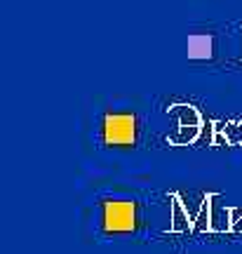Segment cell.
I'll return each instance as SVG.
<instances>
[{
  "mask_svg": "<svg viewBox=\"0 0 242 254\" xmlns=\"http://www.w3.org/2000/svg\"><path fill=\"white\" fill-rule=\"evenodd\" d=\"M104 139L106 144H134L136 141V118L108 113L104 120Z\"/></svg>",
  "mask_w": 242,
  "mask_h": 254,
  "instance_id": "6da1fadb",
  "label": "cell"
},
{
  "mask_svg": "<svg viewBox=\"0 0 242 254\" xmlns=\"http://www.w3.org/2000/svg\"><path fill=\"white\" fill-rule=\"evenodd\" d=\"M106 231H132L136 226V207L129 200H108L104 209Z\"/></svg>",
  "mask_w": 242,
  "mask_h": 254,
  "instance_id": "7a4b0ae2",
  "label": "cell"
},
{
  "mask_svg": "<svg viewBox=\"0 0 242 254\" xmlns=\"http://www.w3.org/2000/svg\"><path fill=\"white\" fill-rule=\"evenodd\" d=\"M231 207L221 202V193H209V231L212 233H226L231 231Z\"/></svg>",
  "mask_w": 242,
  "mask_h": 254,
  "instance_id": "3957f363",
  "label": "cell"
},
{
  "mask_svg": "<svg viewBox=\"0 0 242 254\" xmlns=\"http://www.w3.org/2000/svg\"><path fill=\"white\" fill-rule=\"evenodd\" d=\"M170 200H172V224H170V231H172V233H186V231H193V219H190L186 205L181 202V195H179V193H172Z\"/></svg>",
  "mask_w": 242,
  "mask_h": 254,
  "instance_id": "277c9868",
  "label": "cell"
},
{
  "mask_svg": "<svg viewBox=\"0 0 242 254\" xmlns=\"http://www.w3.org/2000/svg\"><path fill=\"white\" fill-rule=\"evenodd\" d=\"M170 116H177L179 118V127H190V125H202L205 118L200 116V111L190 104H174L172 109H167Z\"/></svg>",
  "mask_w": 242,
  "mask_h": 254,
  "instance_id": "5b68a950",
  "label": "cell"
},
{
  "mask_svg": "<svg viewBox=\"0 0 242 254\" xmlns=\"http://www.w3.org/2000/svg\"><path fill=\"white\" fill-rule=\"evenodd\" d=\"M190 59H212V36H190L188 38Z\"/></svg>",
  "mask_w": 242,
  "mask_h": 254,
  "instance_id": "8992f818",
  "label": "cell"
},
{
  "mask_svg": "<svg viewBox=\"0 0 242 254\" xmlns=\"http://www.w3.org/2000/svg\"><path fill=\"white\" fill-rule=\"evenodd\" d=\"M200 127H202V125L179 127V132H177V134H170V136H167V141H170L172 146H193V144H197Z\"/></svg>",
  "mask_w": 242,
  "mask_h": 254,
  "instance_id": "52a82bcc",
  "label": "cell"
},
{
  "mask_svg": "<svg viewBox=\"0 0 242 254\" xmlns=\"http://www.w3.org/2000/svg\"><path fill=\"white\" fill-rule=\"evenodd\" d=\"M193 231H200V233L209 231V193L202 198V205H200L195 219H193Z\"/></svg>",
  "mask_w": 242,
  "mask_h": 254,
  "instance_id": "ba28073f",
  "label": "cell"
},
{
  "mask_svg": "<svg viewBox=\"0 0 242 254\" xmlns=\"http://www.w3.org/2000/svg\"><path fill=\"white\" fill-rule=\"evenodd\" d=\"M224 132L231 146H242V120H228L224 123Z\"/></svg>",
  "mask_w": 242,
  "mask_h": 254,
  "instance_id": "9c48e42d",
  "label": "cell"
},
{
  "mask_svg": "<svg viewBox=\"0 0 242 254\" xmlns=\"http://www.w3.org/2000/svg\"><path fill=\"white\" fill-rule=\"evenodd\" d=\"M214 134H216V120H205L200 127V136H197V144L202 146H214Z\"/></svg>",
  "mask_w": 242,
  "mask_h": 254,
  "instance_id": "30bf717a",
  "label": "cell"
}]
</instances>
